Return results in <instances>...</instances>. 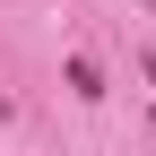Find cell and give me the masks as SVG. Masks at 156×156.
Listing matches in <instances>:
<instances>
[{
	"mask_svg": "<svg viewBox=\"0 0 156 156\" xmlns=\"http://www.w3.org/2000/svg\"><path fill=\"white\" fill-rule=\"evenodd\" d=\"M69 95H87V104L104 95V78H95V61H69Z\"/></svg>",
	"mask_w": 156,
	"mask_h": 156,
	"instance_id": "obj_1",
	"label": "cell"
}]
</instances>
